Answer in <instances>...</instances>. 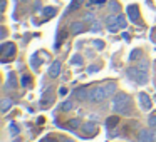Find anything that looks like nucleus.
<instances>
[{
    "label": "nucleus",
    "mask_w": 156,
    "mask_h": 142,
    "mask_svg": "<svg viewBox=\"0 0 156 142\" xmlns=\"http://www.w3.org/2000/svg\"><path fill=\"white\" fill-rule=\"evenodd\" d=\"M74 95H76L77 99H81V100H89V89H84V87L76 89V90H74Z\"/></svg>",
    "instance_id": "9b49d317"
},
{
    "label": "nucleus",
    "mask_w": 156,
    "mask_h": 142,
    "mask_svg": "<svg viewBox=\"0 0 156 142\" xmlns=\"http://www.w3.org/2000/svg\"><path fill=\"white\" fill-rule=\"evenodd\" d=\"M149 125H151V127L156 125V115H151V117H149Z\"/></svg>",
    "instance_id": "c85d7f7f"
},
{
    "label": "nucleus",
    "mask_w": 156,
    "mask_h": 142,
    "mask_svg": "<svg viewBox=\"0 0 156 142\" xmlns=\"http://www.w3.org/2000/svg\"><path fill=\"white\" fill-rule=\"evenodd\" d=\"M61 109H62L64 112H66V110H71V109H72V102H71V100H66L64 104L61 105Z\"/></svg>",
    "instance_id": "4be33fe9"
},
{
    "label": "nucleus",
    "mask_w": 156,
    "mask_h": 142,
    "mask_svg": "<svg viewBox=\"0 0 156 142\" xmlns=\"http://www.w3.org/2000/svg\"><path fill=\"white\" fill-rule=\"evenodd\" d=\"M139 57H141V50H133L131 55H129V59H131V60H138Z\"/></svg>",
    "instance_id": "aec40b11"
},
{
    "label": "nucleus",
    "mask_w": 156,
    "mask_h": 142,
    "mask_svg": "<svg viewBox=\"0 0 156 142\" xmlns=\"http://www.w3.org/2000/svg\"><path fill=\"white\" fill-rule=\"evenodd\" d=\"M106 97H108V94H106L104 85H99V87L89 89V100H91V102H96V104H99V102H102Z\"/></svg>",
    "instance_id": "7ed1b4c3"
},
{
    "label": "nucleus",
    "mask_w": 156,
    "mask_h": 142,
    "mask_svg": "<svg viewBox=\"0 0 156 142\" xmlns=\"http://www.w3.org/2000/svg\"><path fill=\"white\" fill-rule=\"evenodd\" d=\"M15 54V45L12 44V42H7V44H4L2 45V59H9V57H12V55Z\"/></svg>",
    "instance_id": "20e7f679"
},
{
    "label": "nucleus",
    "mask_w": 156,
    "mask_h": 142,
    "mask_svg": "<svg viewBox=\"0 0 156 142\" xmlns=\"http://www.w3.org/2000/svg\"><path fill=\"white\" fill-rule=\"evenodd\" d=\"M59 74H61V62L55 60L54 64H52L51 67H49V75H51L52 79H55Z\"/></svg>",
    "instance_id": "9d476101"
},
{
    "label": "nucleus",
    "mask_w": 156,
    "mask_h": 142,
    "mask_svg": "<svg viewBox=\"0 0 156 142\" xmlns=\"http://www.w3.org/2000/svg\"><path fill=\"white\" fill-rule=\"evenodd\" d=\"M128 15H129V20L131 22H138V19H139L138 7H136V5H129L128 7Z\"/></svg>",
    "instance_id": "1a4fd4ad"
},
{
    "label": "nucleus",
    "mask_w": 156,
    "mask_h": 142,
    "mask_svg": "<svg viewBox=\"0 0 156 142\" xmlns=\"http://www.w3.org/2000/svg\"><path fill=\"white\" fill-rule=\"evenodd\" d=\"M109 7H111V10H112V12H118V10H119L118 2H116V0H109Z\"/></svg>",
    "instance_id": "5701e85b"
},
{
    "label": "nucleus",
    "mask_w": 156,
    "mask_h": 142,
    "mask_svg": "<svg viewBox=\"0 0 156 142\" xmlns=\"http://www.w3.org/2000/svg\"><path fill=\"white\" fill-rule=\"evenodd\" d=\"M54 100V92H52V89H47V90L42 94V97H41V102L44 105H49L51 102Z\"/></svg>",
    "instance_id": "6e6552de"
},
{
    "label": "nucleus",
    "mask_w": 156,
    "mask_h": 142,
    "mask_svg": "<svg viewBox=\"0 0 156 142\" xmlns=\"http://www.w3.org/2000/svg\"><path fill=\"white\" fill-rule=\"evenodd\" d=\"M138 140L139 142H151L153 140V134H151V129H141L138 135Z\"/></svg>",
    "instance_id": "39448f33"
},
{
    "label": "nucleus",
    "mask_w": 156,
    "mask_h": 142,
    "mask_svg": "<svg viewBox=\"0 0 156 142\" xmlns=\"http://www.w3.org/2000/svg\"><path fill=\"white\" fill-rule=\"evenodd\" d=\"M29 84H30V79H29L27 75H22V85H24V87H27Z\"/></svg>",
    "instance_id": "393cba45"
},
{
    "label": "nucleus",
    "mask_w": 156,
    "mask_h": 142,
    "mask_svg": "<svg viewBox=\"0 0 156 142\" xmlns=\"http://www.w3.org/2000/svg\"><path fill=\"white\" fill-rule=\"evenodd\" d=\"M94 70H99V67H94V65H92V67H89V72H94Z\"/></svg>",
    "instance_id": "72a5a7b5"
},
{
    "label": "nucleus",
    "mask_w": 156,
    "mask_h": 142,
    "mask_svg": "<svg viewBox=\"0 0 156 142\" xmlns=\"http://www.w3.org/2000/svg\"><path fill=\"white\" fill-rule=\"evenodd\" d=\"M10 134L12 135H17L19 134V127H17V125H14V124L10 125Z\"/></svg>",
    "instance_id": "a878e982"
},
{
    "label": "nucleus",
    "mask_w": 156,
    "mask_h": 142,
    "mask_svg": "<svg viewBox=\"0 0 156 142\" xmlns=\"http://www.w3.org/2000/svg\"><path fill=\"white\" fill-rule=\"evenodd\" d=\"M104 89H106V94H108V97H111V95L116 92V84H114V82H109V84L104 85Z\"/></svg>",
    "instance_id": "2eb2a0df"
},
{
    "label": "nucleus",
    "mask_w": 156,
    "mask_h": 142,
    "mask_svg": "<svg viewBox=\"0 0 156 142\" xmlns=\"http://www.w3.org/2000/svg\"><path fill=\"white\" fill-rule=\"evenodd\" d=\"M82 2H84V0H72L67 7V12H74V10H77V8H81Z\"/></svg>",
    "instance_id": "4468645a"
},
{
    "label": "nucleus",
    "mask_w": 156,
    "mask_h": 142,
    "mask_svg": "<svg viewBox=\"0 0 156 142\" xmlns=\"http://www.w3.org/2000/svg\"><path fill=\"white\" fill-rule=\"evenodd\" d=\"M64 142H74V140H64Z\"/></svg>",
    "instance_id": "c9c22d12"
},
{
    "label": "nucleus",
    "mask_w": 156,
    "mask_h": 142,
    "mask_svg": "<svg viewBox=\"0 0 156 142\" xmlns=\"http://www.w3.org/2000/svg\"><path fill=\"white\" fill-rule=\"evenodd\" d=\"M139 102H141L143 110H149V109H151V105H153L151 104V99H149L144 92H141V94H139Z\"/></svg>",
    "instance_id": "423d86ee"
},
{
    "label": "nucleus",
    "mask_w": 156,
    "mask_h": 142,
    "mask_svg": "<svg viewBox=\"0 0 156 142\" xmlns=\"http://www.w3.org/2000/svg\"><path fill=\"white\" fill-rule=\"evenodd\" d=\"M44 15H45V17H54V15H55V8L54 7H45L44 8Z\"/></svg>",
    "instance_id": "a211bd4d"
},
{
    "label": "nucleus",
    "mask_w": 156,
    "mask_h": 142,
    "mask_svg": "<svg viewBox=\"0 0 156 142\" xmlns=\"http://www.w3.org/2000/svg\"><path fill=\"white\" fill-rule=\"evenodd\" d=\"M59 94H61V95H66V94H67V89H66V87H61V90H59Z\"/></svg>",
    "instance_id": "2f4dec72"
},
{
    "label": "nucleus",
    "mask_w": 156,
    "mask_h": 142,
    "mask_svg": "<svg viewBox=\"0 0 156 142\" xmlns=\"http://www.w3.org/2000/svg\"><path fill=\"white\" fill-rule=\"evenodd\" d=\"M86 20H92V19H94V15H92V14H86Z\"/></svg>",
    "instance_id": "473e14b6"
},
{
    "label": "nucleus",
    "mask_w": 156,
    "mask_h": 142,
    "mask_svg": "<svg viewBox=\"0 0 156 142\" xmlns=\"http://www.w3.org/2000/svg\"><path fill=\"white\" fill-rule=\"evenodd\" d=\"M138 69H139V70H144V72H148V62H146V60H139V64H138Z\"/></svg>",
    "instance_id": "412c9836"
},
{
    "label": "nucleus",
    "mask_w": 156,
    "mask_h": 142,
    "mask_svg": "<svg viewBox=\"0 0 156 142\" xmlns=\"http://www.w3.org/2000/svg\"><path fill=\"white\" fill-rule=\"evenodd\" d=\"M118 122H119V117L118 115H112V117H109L108 120H106V125H108V129H112Z\"/></svg>",
    "instance_id": "dca6fc26"
},
{
    "label": "nucleus",
    "mask_w": 156,
    "mask_h": 142,
    "mask_svg": "<svg viewBox=\"0 0 156 142\" xmlns=\"http://www.w3.org/2000/svg\"><path fill=\"white\" fill-rule=\"evenodd\" d=\"M10 105H12V100L10 99H4V100H2V112H7L9 109H10Z\"/></svg>",
    "instance_id": "f3484780"
},
{
    "label": "nucleus",
    "mask_w": 156,
    "mask_h": 142,
    "mask_svg": "<svg viewBox=\"0 0 156 142\" xmlns=\"http://www.w3.org/2000/svg\"><path fill=\"white\" fill-rule=\"evenodd\" d=\"M91 30H92V32H99V30H101V25H99L98 22H94V24H92V29H91Z\"/></svg>",
    "instance_id": "cd10ccee"
},
{
    "label": "nucleus",
    "mask_w": 156,
    "mask_h": 142,
    "mask_svg": "<svg viewBox=\"0 0 156 142\" xmlns=\"http://www.w3.org/2000/svg\"><path fill=\"white\" fill-rule=\"evenodd\" d=\"M81 62H82L81 55H74V57H72V64H81Z\"/></svg>",
    "instance_id": "bb28decb"
},
{
    "label": "nucleus",
    "mask_w": 156,
    "mask_h": 142,
    "mask_svg": "<svg viewBox=\"0 0 156 142\" xmlns=\"http://www.w3.org/2000/svg\"><path fill=\"white\" fill-rule=\"evenodd\" d=\"M82 30H84V24H82V22H74V24H72V27H71V32H72L74 35L81 34Z\"/></svg>",
    "instance_id": "ddd939ff"
},
{
    "label": "nucleus",
    "mask_w": 156,
    "mask_h": 142,
    "mask_svg": "<svg viewBox=\"0 0 156 142\" xmlns=\"http://www.w3.org/2000/svg\"><path fill=\"white\" fill-rule=\"evenodd\" d=\"M118 25H119V29H124V27H126V19H124V15H121V14L118 15Z\"/></svg>",
    "instance_id": "6ab92c4d"
},
{
    "label": "nucleus",
    "mask_w": 156,
    "mask_h": 142,
    "mask_svg": "<svg viewBox=\"0 0 156 142\" xmlns=\"http://www.w3.org/2000/svg\"><path fill=\"white\" fill-rule=\"evenodd\" d=\"M128 75H129V79L131 80H134V82H138V84H146L148 82V72H144V70H139L138 67H129L128 69Z\"/></svg>",
    "instance_id": "f03ea898"
},
{
    "label": "nucleus",
    "mask_w": 156,
    "mask_h": 142,
    "mask_svg": "<svg viewBox=\"0 0 156 142\" xmlns=\"http://www.w3.org/2000/svg\"><path fill=\"white\" fill-rule=\"evenodd\" d=\"M108 30L109 32H116L119 29V25H118V15H111V17H108Z\"/></svg>",
    "instance_id": "0eeeda50"
},
{
    "label": "nucleus",
    "mask_w": 156,
    "mask_h": 142,
    "mask_svg": "<svg viewBox=\"0 0 156 142\" xmlns=\"http://www.w3.org/2000/svg\"><path fill=\"white\" fill-rule=\"evenodd\" d=\"M94 45L98 49H102V47H104V42H102V40H94Z\"/></svg>",
    "instance_id": "c756f323"
},
{
    "label": "nucleus",
    "mask_w": 156,
    "mask_h": 142,
    "mask_svg": "<svg viewBox=\"0 0 156 142\" xmlns=\"http://www.w3.org/2000/svg\"><path fill=\"white\" fill-rule=\"evenodd\" d=\"M112 109L121 115H129L131 114V97L124 92L116 94L112 99Z\"/></svg>",
    "instance_id": "f257e3e1"
},
{
    "label": "nucleus",
    "mask_w": 156,
    "mask_h": 142,
    "mask_svg": "<svg viewBox=\"0 0 156 142\" xmlns=\"http://www.w3.org/2000/svg\"><path fill=\"white\" fill-rule=\"evenodd\" d=\"M10 85H14V87H15V77H14V74H9V82H7V87H10Z\"/></svg>",
    "instance_id": "b1692460"
},
{
    "label": "nucleus",
    "mask_w": 156,
    "mask_h": 142,
    "mask_svg": "<svg viewBox=\"0 0 156 142\" xmlns=\"http://www.w3.org/2000/svg\"><path fill=\"white\" fill-rule=\"evenodd\" d=\"M79 124H81V122H79V120H76V119H74V120H71V122H69V127H77Z\"/></svg>",
    "instance_id": "7c9ffc66"
},
{
    "label": "nucleus",
    "mask_w": 156,
    "mask_h": 142,
    "mask_svg": "<svg viewBox=\"0 0 156 142\" xmlns=\"http://www.w3.org/2000/svg\"><path fill=\"white\" fill-rule=\"evenodd\" d=\"M22 2H29V0H22Z\"/></svg>",
    "instance_id": "e433bc0d"
},
{
    "label": "nucleus",
    "mask_w": 156,
    "mask_h": 142,
    "mask_svg": "<svg viewBox=\"0 0 156 142\" xmlns=\"http://www.w3.org/2000/svg\"><path fill=\"white\" fill-rule=\"evenodd\" d=\"M82 127H84V132H86V134H89V135H92V134L98 132V125H96L94 122H86Z\"/></svg>",
    "instance_id": "f8f14e48"
},
{
    "label": "nucleus",
    "mask_w": 156,
    "mask_h": 142,
    "mask_svg": "<svg viewBox=\"0 0 156 142\" xmlns=\"http://www.w3.org/2000/svg\"><path fill=\"white\" fill-rule=\"evenodd\" d=\"M42 142H52V139H51V137H45V139H44V140H42ZM54 142H55V140H54Z\"/></svg>",
    "instance_id": "f704fd0d"
}]
</instances>
